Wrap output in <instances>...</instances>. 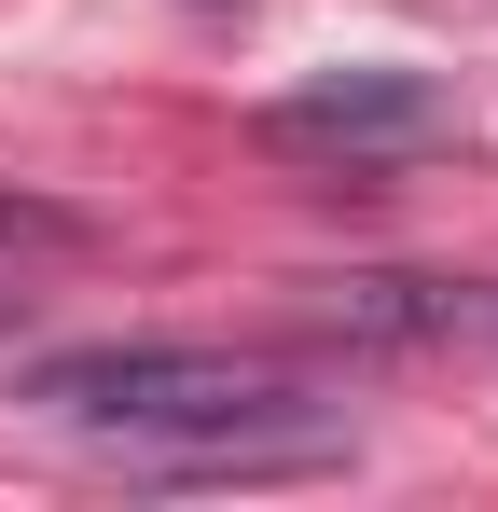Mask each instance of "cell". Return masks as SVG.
I'll return each instance as SVG.
<instances>
[{"label": "cell", "instance_id": "1", "mask_svg": "<svg viewBox=\"0 0 498 512\" xmlns=\"http://www.w3.org/2000/svg\"><path fill=\"white\" fill-rule=\"evenodd\" d=\"M14 402L139 485H277V471L346 457V416L319 388H291L277 360H236V346H56L14 374Z\"/></svg>", "mask_w": 498, "mask_h": 512}, {"label": "cell", "instance_id": "2", "mask_svg": "<svg viewBox=\"0 0 498 512\" xmlns=\"http://www.w3.org/2000/svg\"><path fill=\"white\" fill-rule=\"evenodd\" d=\"M429 139H457V111L429 70L402 56H374V70H319V84L263 97V153H291V167H402Z\"/></svg>", "mask_w": 498, "mask_h": 512}, {"label": "cell", "instance_id": "3", "mask_svg": "<svg viewBox=\"0 0 498 512\" xmlns=\"http://www.w3.org/2000/svg\"><path fill=\"white\" fill-rule=\"evenodd\" d=\"M70 263H83V208L14 194V180H0V333H14V319H28V305H42Z\"/></svg>", "mask_w": 498, "mask_h": 512}]
</instances>
